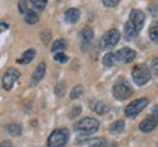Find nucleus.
I'll return each instance as SVG.
<instances>
[{"instance_id":"1","label":"nucleus","mask_w":158,"mask_h":147,"mask_svg":"<svg viewBox=\"0 0 158 147\" xmlns=\"http://www.w3.org/2000/svg\"><path fill=\"white\" fill-rule=\"evenodd\" d=\"M68 130L67 128H60V130H54L52 133L49 134L47 144L48 147H65L68 141Z\"/></svg>"},{"instance_id":"2","label":"nucleus","mask_w":158,"mask_h":147,"mask_svg":"<svg viewBox=\"0 0 158 147\" xmlns=\"http://www.w3.org/2000/svg\"><path fill=\"white\" fill-rule=\"evenodd\" d=\"M100 127L99 121L91 117H86V118L80 119L74 124V130L78 131V133H84V134H91V133H96L97 130Z\"/></svg>"},{"instance_id":"3","label":"nucleus","mask_w":158,"mask_h":147,"mask_svg":"<svg viewBox=\"0 0 158 147\" xmlns=\"http://www.w3.org/2000/svg\"><path fill=\"white\" fill-rule=\"evenodd\" d=\"M134 93V89H132V86L128 83V82L125 80V79H120L115 83L113 86V96H115L118 100H125L131 98Z\"/></svg>"},{"instance_id":"4","label":"nucleus","mask_w":158,"mask_h":147,"mask_svg":"<svg viewBox=\"0 0 158 147\" xmlns=\"http://www.w3.org/2000/svg\"><path fill=\"white\" fill-rule=\"evenodd\" d=\"M132 80L136 86H144L151 80V70L147 66H136L132 70Z\"/></svg>"},{"instance_id":"5","label":"nucleus","mask_w":158,"mask_h":147,"mask_svg":"<svg viewBox=\"0 0 158 147\" xmlns=\"http://www.w3.org/2000/svg\"><path fill=\"white\" fill-rule=\"evenodd\" d=\"M119 39H120V32L119 31H118V29H109L107 32L103 33L99 47H100L102 50H109V48H113L116 44L119 42Z\"/></svg>"},{"instance_id":"6","label":"nucleus","mask_w":158,"mask_h":147,"mask_svg":"<svg viewBox=\"0 0 158 147\" xmlns=\"http://www.w3.org/2000/svg\"><path fill=\"white\" fill-rule=\"evenodd\" d=\"M148 98H139V99L132 100L126 108H125V115L129 118H135L138 114H141L145 109V106L148 105Z\"/></svg>"},{"instance_id":"7","label":"nucleus","mask_w":158,"mask_h":147,"mask_svg":"<svg viewBox=\"0 0 158 147\" xmlns=\"http://www.w3.org/2000/svg\"><path fill=\"white\" fill-rule=\"evenodd\" d=\"M19 77H20L19 70L9 69V70H6V73L3 74V77H2V85H3V87H5L6 90H10L15 86V83L19 80Z\"/></svg>"},{"instance_id":"8","label":"nucleus","mask_w":158,"mask_h":147,"mask_svg":"<svg viewBox=\"0 0 158 147\" xmlns=\"http://www.w3.org/2000/svg\"><path fill=\"white\" fill-rule=\"evenodd\" d=\"M129 20L132 22V25L135 26V29L139 32L141 29L144 28L145 13L144 12H141V10H138V9H134L132 12H131V15H129Z\"/></svg>"},{"instance_id":"9","label":"nucleus","mask_w":158,"mask_h":147,"mask_svg":"<svg viewBox=\"0 0 158 147\" xmlns=\"http://www.w3.org/2000/svg\"><path fill=\"white\" fill-rule=\"evenodd\" d=\"M116 54H118V60H119V63H125V64L132 63L135 60V57H136V52H135L132 48H128V47L120 48L119 51H116Z\"/></svg>"},{"instance_id":"10","label":"nucleus","mask_w":158,"mask_h":147,"mask_svg":"<svg viewBox=\"0 0 158 147\" xmlns=\"http://www.w3.org/2000/svg\"><path fill=\"white\" fill-rule=\"evenodd\" d=\"M81 37V48L83 50H89L91 44H93V39H94V32L91 28H84L80 33Z\"/></svg>"},{"instance_id":"11","label":"nucleus","mask_w":158,"mask_h":147,"mask_svg":"<svg viewBox=\"0 0 158 147\" xmlns=\"http://www.w3.org/2000/svg\"><path fill=\"white\" fill-rule=\"evenodd\" d=\"M45 69H47L45 63H39L38 66H36V69H35L34 74H32V79H31V85L35 86L36 83H39V82L42 80L44 74H45Z\"/></svg>"},{"instance_id":"12","label":"nucleus","mask_w":158,"mask_h":147,"mask_svg":"<svg viewBox=\"0 0 158 147\" xmlns=\"http://www.w3.org/2000/svg\"><path fill=\"white\" fill-rule=\"evenodd\" d=\"M64 19L67 24H77L78 19H80V10L76 9V7H70V9L65 10L64 13Z\"/></svg>"},{"instance_id":"13","label":"nucleus","mask_w":158,"mask_h":147,"mask_svg":"<svg viewBox=\"0 0 158 147\" xmlns=\"http://www.w3.org/2000/svg\"><path fill=\"white\" fill-rule=\"evenodd\" d=\"M158 125V122L152 117H148V118H145L142 122L139 124V130L142 131V133H151L152 130H155V127Z\"/></svg>"},{"instance_id":"14","label":"nucleus","mask_w":158,"mask_h":147,"mask_svg":"<svg viewBox=\"0 0 158 147\" xmlns=\"http://www.w3.org/2000/svg\"><path fill=\"white\" fill-rule=\"evenodd\" d=\"M123 35H125V38L128 39V41H132V39L136 38V35H138V31L135 29V26L132 25V22H126L123 26Z\"/></svg>"},{"instance_id":"15","label":"nucleus","mask_w":158,"mask_h":147,"mask_svg":"<svg viewBox=\"0 0 158 147\" xmlns=\"http://www.w3.org/2000/svg\"><path fill=\"white\" fill-rule=\"evenodd\" d=\"M35 56H36V51H35L34 48H31L28 51H25V54L18 60V63H19V64H29V63L35 58Z\"/></svg>"},{"instance_id":"16","label":"nucleus","mask_w":158,"mask_h":147,"mask_svg":"<svg viewBox=\"0 0 158 147\" xmlns=\"http://www.w3.org/2000/svg\"><path fill=\"white\" fill-rule=\"evenodd\" d=\"M116 63H119V60H118V54H116V52H107L105 57H103V64H105L106 67L115 66Z\"/></svg>"},{"instance_id":"17","label":"nucleus","mask_w":158,"mask_h":147,"mask_svg":"<svg viewBox=\"0 0 158 147\" xmlns=\"http://www.w3.org/2000/svg\"><path fill=\"white\" fill-rule=\"evenodd\" d=\"M6 133H9L10 136H13V137H18V136H20V133H22V127L16 122L7 124V125H6Z\"/></svg>"},{"instance_id":"18","label":"nucleus","mask_w":158,"mask_h":147,"mask_svg":"<svg viewBox=\"0 0 158 147\" xmlns=\"http://www.w3.org/2000/svg\"><path fill=\"white\" fill-rule=\"evenodd\" d=\"M125 130V121L123 119H118L115 122H112V125L109 127V131L112 134H119Z\"/></svg>"},{"instance_id":"19","label":"nucleus","mask_w":158,"mask_h":147,"mask_svg":"<svg viewBox=\"0 0 158 147\" xmlns=\"http://www.w3.org/2000/svg\"><path fill=\"white\" fill-rule=\"evenodd\" d=\"M91 108H93V111L99 115H103L109 111V106L106 104H103V102H99V100H97V102H91Z\"/></svg>"},{"instance_id":"20","label":"nucleus","mask_w":158,"mask_h":147,"mask_svg":"<svg viewBox=\"0 0 158 147\" xmlns=\"http://www.w3.org/2000/svg\"><path fill=\"white\" fill-rule=\"evenodd\" d=\"M39 20V16L36 13V10H28L26 13H25V22L29 25H34L36 24Z\"/></svg>"},{"instance_id":"21","label":"nucleus","mask_w":158,"mask_h":147,"mask_svg":"<svg viewBox=\"0 0 158 147\" xmlns=\"http://www.w3.org/2000/svg\"><path fill=\"white\" fill-rule=\"evenodd\" d=\"M65 48H67V42H65L64 39H57V41L52 44V47H51V51L55 54V52L64 51Z\"/></svg>"},{"instance_id":"22","label":"nucleus","mask_w":158,"mask_h":147,"mask_svg":"<svg viewBox=\"0 0 158 147\" xmlns=\"http://www.w3.org/2000/svg\"><path fill=\"white\" fill-rule=\"evenodd\" d=\"M84 93V87L81 85H76L74 87L71 89V93H70V98L71 99H78L80 96Z\"/></svg>"},{"instance_id":"23","label":"nucleus","mask_w":158,"mask_h":147,"mask_svg":"<svg viewBox=\"0 0 158 147\" xmlns=\"http://www.w3.org/2000/svg\"><path fill=\"white\" fill-rule=\"evenodd\" d=\"M47 3H48V0H31V5L36 12H41V10L45 9Z\"/></svg>"},{"instance_id":"24","label":"nucleus","mask_w":158,"mask_h":147,"mask_svg":"<svg viewBox=\"0 0 158 147\" xmlns=\"http://www.w3.org/2000/svg\"><path fill=\"white\" fill-rule=\"evenodd\" d=\"M149 38L152 39L154 42H158V22L151 25V28H149Z\"/></svg>"},{"instance_id":"25","label":"nucleus","mask_w":158,"mask_h":147,"mask_svg":"<svg viewBox=\"0 0 158 147\" xmlns=\"http://www.w3.org/2000/svg\"><path fill=\"white\" fill-rule=\"evenodd\" d=\"M87 144H90V147H103L106 144V140L105 138H94L91 141H86Z\"/></svg>"},{"instance_id":"26","label":"nucleus","mask_w":158,"mask_h":147,"mask_svg":"<svg viewBox=\"0 0 158 147\" xmlns=\"http://www.w3.org/2000/svg\"><path fill=\"white\" fill-rule=\"evenodd\" d=\"M54 60H55V61H58V63H62V64H64V63L68 61V57H67V56H65V54H64L62 51H60V52H55V54H54Z\"/></svg>"},{"instance_id":"27","label":"nucleus","mask_w":158,"mask_h":147,"mask_svg":"<svg viewBox=\"0 0 158 147\" xmlns=\"http://www.w3.org/2000/svg\"><path fill=\"white\" fill-rule=\"evenodd\" d=\"M120 0H102V3L106 6V7H116L119 5Z\"/></svg>"},{"instance_id":"28","label":"nucleus","mask_w":158,"mask_h":147,"mask_svg":"<svg viewBox=\"0 0 158 147\" xmlns=\"http://www.w3.org/2000/svg\"><path fill=\"white\" fill-rule=\"evenodd\" d=\"M19 10L23 15L28 12V0H19Z\"/></svg>"},{"instance_id":"29","label":"nucleus","mask_w":158,"mask_h":147,"mask_svg":"<svg viewBox=\"0 0 158 147\" xmlns=\"http://www.w3.org/2000/svg\"><path fill=\"white\" fill-rule=\"evenodd\" d=\"M41 38H42V42L45 44V45H48L49 41H51V32H42V35H41Z\"/></svg>"},{"instance_id":"30","label":"nucleus","mask_w":158,"mask_h":147,"mask_svg":"<svg viewBox=\"0 0 158 147\" xmlns=\"http://www.w3.org/2000/svg\"><path fill=\"white\" fill-rule=\"evenodd\" d=\"M151 69H152V73L155 76H158V57L154 58L152 61H151Z\"/></svg>"},{"instance_id":"31","label":"nucleus","mask_w":158,"mask_h":147,"mask_svg":"<svg viewBox=\"0 0 158 147\" xmlns=\"http://www.w3.org/2000/svg\"><path fill=\"white\" fill-rule=\"evenodd\" d=\"M80 112H81V106H76V108H73V111L70 112V115H68V117H70V118H76Z\"/></svg>"},{"instance_id":"32","label":"nucleus","mask_w":158,"mask_h":147,"mask_svg":"<svg viewBox=\"0 0 158 147\" xmlns=\"http://www.w3.org/2000/svg\"><path fill=\"white\" fill-rule=\"evenodd\" d=\"M149 13L152 15V16H158V3H155V5H151L148 7Z\"/></svg>"},{"instance_id":"33","label":"nucleus","mask_w":158,"mask_h":147,"mask_svg":"<svg viewBox=\"0 0 158 147\" xmlns=\"http://www.w3.org/2000/svg\"><path fill=\"white\" fill-rule=\"evenodd\" d=\"M55 93H57L58 96H61L62 93H64V83H58L57 90H55Z\"/></svg>"},{"instance_id":"34","label":"nucleus","mask_w":158,"mask_h":147,"mask_svg":"<svg viewBox=\"0 0 158 147\" xmlns=\"http://www.w3.org/2000/svg\"><path fill=\"white\" fill-rule=\"evenodd\" d=\"M151 117H152L154 119H155V121H157L158 122V104L155 105V108H154V111H152V115H151Z\"/></svg>"},{"instance_id":"35","label":"nucleus","mask_w":158,"mask_h":147,"mask_svg":"<svg viewBox=\"0 0 158 147\" xmlns=\"http://www.w3.org/2000/svg\"><path fill=\"white\" fill-rule=\"evenodd\" d=\"M0 147H13V144H12L9 140H5V141L0 143Z\"/></svg>"},{"instance_id":"36","label":"nucleus","mask_w":158,"mask_h":147,"mask_svg":"<svg viewBox=\"0 0 158 147\" xmlns=\"http://www.w3.org/2000/svg\"><path fill=\"white\" fill-rule=\"evenodd\" d=\"M103 147H118V144L116 143H109V144H105Z\"/></svg>"}]
</instances>
